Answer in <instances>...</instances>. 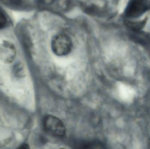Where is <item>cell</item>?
Returning <instances> with one entry per match:
<instances>
[{"label":"cell","mask_w":150,"mask_h":149,"mask_svg":"<svg viewBox=\"0 0 150 149\" xmlns=\"http://www.w3.org/2000/svg\"><path fill=\"white\" fill-rule=\"evenodd\" d=\"M43 126L45 131L54 137L61 138L66 134L65 125L59 118L52 115H48L44 118Z\"/></svg>","instance_id":"obj_1"},{"label":"cell","mask_w":150,"mask_h":149,"mask_svg":"<svg viewBox=\"0 0 150 149\" xmlns=\"http://www.w3.org/2000/svg\"><path fill=\"white\" fill-rule=\"evenodd\" d=\"M73 46L70 37L66 34L60 33L54 37L52 48L54 53L58 56H64L71 52Z\"/></svg>","instance_id":"obj_2"},{"label":"cell","mask_w":150,"mask_h":149,"mask_svg":"<svg viewBox=\"0 0 150 149\" xmlns=\"http://www.w3.org/2000/svg\"><path fill=\"white\" fill-rule=\"evenodd\" d=\"M149 4L147 0H133L127 8L126 15L129 17H136L148 10Z\"/></svg>","instance_id":"obj_3"},{"label":"cell","mask_w":150,"mask_h":149,"mask_svg":"<svg viewBox=\"0 0 150 149\" xmlns=\"http://www.w3.org/2000/svg\"><path fill=\"white\" fill-rule=\"evenodd\" d=\"M16 55L15 45L8 41L4 40L0 44V57L3 61L11 62Z\"/></svg>","instance_id":"obj_4"},{"label":"cell","mask_w":150,"mask_h":149,"mask_svg":"<svg viewBox=\"0 0 150 149\" xmlns=\"http://www.w3.org/2000/svg\"><path fill=\"white\" fill-rule=\"evenodd\" d=\"M76 146L79 148H104V145L97 141H84L76 143Z\"/></svg>","instance_id":"obj_5"},{"label":"cell","mask_w":150,"mask_h":149,"mask_svg":"<svg viewBox=\"0 0 150 149\" xmlns=\"http://www.w3.org/2000/svg\"><path fill=\"white\" fill-rule=\"evenodd\" d=\"M147 22V18L141 21H127L126 24L127 26L131 29L134 31H138L142 29Z\"/></svg>","instance_id":"obj_6"},{"label":"cell","mask_w":150,"mask_h":149,"mask_svg":"<svg viewBox=\"0 0 150 149\" xmlns=\"http://www.w3.org/2000/svg\"><path fill=\"white\" fill-rule=\"evenodd\" d=\"M7 19L4 12L0 9V29L4 28L7 24Z\"/></svg>","instance_id":"obj_7"},{"label":"cell","mask_w":150,"mask_h":149,"mask_svg":"<svg viewBox=\"0 0 150 149\" xmlns=\"http://www.w3.org/2000/svg\"><path fill=\"white\" fill-rule=\"evenodd\" d=\"M38 1L40 4L48 5L54 3L56 0H38Z\"/></svg>","instance_id":"obj_8"},{"label":"cell","mask_w":150,"mask_h":149,"mask_svg":"<svg viewBox=\"0 0 150 149\" xmlns=\"http://www.w3.org/2000/svg\"><path fill=\"white\" fill-rule=\"evenodd\" d=\"M5 1V2L12 4H18L19 3L20 0H3Z\"/></svg>","instance_id":"obj_9"},{"label":"cell","mask_w":150,"mask_h":149,"mask_svg":"<svg viewBox=\"0 0 150 149\" xmlns=\"http://www.w3.org/2000/svg\"><path fill=\"white\" fill-rule=\"evenodd\" d=\"M29 147L28 145L26 144H23V145H22V146H20L19 148L20 149H27L29 148Z\"/></svg>","instance_id":"obj_10"}]
</instances>
